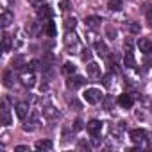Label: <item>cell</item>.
Masks as SVG:
<instances>
[{
	"label": "cell",
	"mask_w": 152,
	"mask_h": 152,
	"mask_svg": "<svg viewBox=\"0 0 152 152\" xmlns=\"http://www.w3.org/2000/svg\"><path fill=\"white\" fill-rule=\"evenodd\" d=\"M64 48H66V52L70 56H83V52H84L86 47H84L83 39L75 34L73 31H68L66 36H64Z\"/></svg>",
	"instance_id": "6da1fadb"
},
{
	"label": "cell",
	"mask_w": 152,
	"mask_h": 152,
	"mask_svg": "<svg viewBox=\"0 0 152 152\" xmlns=\"http://www.w3.org/2000/svg\"><path fill=\"white\" fill-rule=\"evenodd\" d=\"M41 104H43V116H45L48 122H56V120L61 118L59 109L52 104V100H50L48 97H43V99H41Z\"/></svg>",
	"instance_id": "7a4b0ae2"
},
{
	"label": "cell",
	"mask_w": 152,
	"mask_h": 152,
	"mask_svg": "<svg viewBox=\"0 0 152 152\" xmlns=\"http://www.w3.org/2000/svg\"><path fill=\"white\" fill-rule=\"evenodd\" d=\"M83 99L88 102V104H91V106H95V104H99V102H102V99H104V93L99 90V88H88L84 93H83Z\"/></svg>",
	"instance_id": "3957f363"
},
{
	"label": "cell",
	"mask_w": 152,
	"mask_h": 152,
	"mask_svg": "<svg viewBox=\"0 0 152 152\" xmlns=\"http://www.w3.org/2000/svg\"><path fill=\"white\" fill-rule=\"evenodd\" d=\"M129 138H131V141H132L134 145H138V147H145L147 141H148V134H147V131H143V129H132V131L129 132Z\"/></svg>",
	"instance_id": "277c9868"
},
{
	"label": "cell",
	"mask_w": 152,
	"mask_h": 152,
	"mask_svg": "<svg viewBox=\"0 0 152 152\" xmlns=\"http://www.w3.org/2000/svg\"><path fill=\"white\" fill-rule=\"evenodd\" d=\"M20 81H22V84L25 88H34V84H36V73H34V70H31L29 66L23 68V70H20Z\"/></svg>",
	"instance_id": "5b68a950"
},
{
	"label": "cell",
	"mask_w": 152,
	"mask_h": 152,
	"mask_svg": "<svg viewBox=\"0 0 152 152\" xmlns=\"http://www.w3.org/2000/svg\"><path fill=\"white\" fill-rule=\"evenodd\" d=\"M41 124V115H39V109H32L29 113V122L23 125V131H36Z\"/></svg>",
	"instance_id": "8992f818"
},
{
	"label": "cell",
	"mask_w": 152,
	"mask_h": 152,
	"mask_svg": "<svg viewBox=\"0 0 152 152\" xmlns=\"http://www.w3.org/2000/svg\"><path fill=\"white\" fill-rule=\"evenodd\" d=\"M86 73L90 75L91 79H100V75H102V70H100V66H99L95 61H88V66H86Z\"/></svg>",
	"instance_id": "52a82bcc"
},
{
	"label": "cell",
	"mask_w": 152,
	"mask_h": 152,
	"mask_svg": "<svg viewBox=\"0 0 152 152\" xmlns=\"http://www.w3.org/2000/svg\"><path fill=\"white\" fill-rule=\"evenodd\" d=\"M31 107H29V102H18L16 106H15V111H16V116L20 118V120H25L27 116H29V111Z\"/></svg>",
	"instance_id": "ba28073f"
},
{
	"label": "cell",
	"mask_w": 152,
	"mask_h": 152,
	"mask_svg": "<svg viewBox=\"0 0 152 152\" xmlns=\"http://www.w3.org/2000/svg\"><path fill=\"white\" fill-rule=\"evenodd\" d=\"M25 45H27V39L23 38V31H16L15 36H13V47H15V50H22Z\"/></svg>",
	"instance_id": "9c48e42d"
},
{
	"label": "cell",
	"mask_w": 152,
	"mask_h": 152,
	"mask_svg": "<svg viewBox=\"0 0 152 152\" xmlns=\"http://www.w3.org/2000/svg\"><path fill=\"white\" fill-rule=\"evenodd\" d=\"M0 113H2V120H0V124H2L4 127L11 125V111H9V107H7L6 100L2 102V106H0Z\"/></svg>",
	"instance_id": "30bf717a"
},
{
	"label": "cell",
	"mask_w": 152,
	"mask_h": 152,
	"mask_svg": "<svg viewBox=\"0 0 152 152\" xmlns=\"http://www.w3.org/2000/svg\"><path fill=\"white\" fill-rule=\"evenodd\" d=\"M38 18H39L41 23L52 20V7H50V6H41V7L38 9Z\"/></svg>",
	"instance_id": "8fae6325"
},
{
	"label": "cell",
	"mask_w": 152,
	"mask_h": 152,
	"mask_svg": "<svg viewBox=\"0 0 152 152\" xmlns=\"http://www.w3.org/2000/svg\"><path fill=\"white\" fill-rule=\"evenodd\" d=\"M86 129H88L90 136H91V134H100V131H102V122H100V120H90V122L86 124Z\"/></svg>",
	"instance_id": "7c38bea8"
},
{
	"label": "cell",
	"mask_w": 152,
	"mask_h": 152,
	"mask_svg": "<svg viewBox=\"0 0 152 152\" xmlns=\"http://www.w3.org/2000/svg\"><path fill=\"white\" fill-rule=\"evenodd\" d=\"M138 48H140L141 54L148 56V54H152V41L147 39V38H141V39L138 41Z\"/></svg>",
	"instance_id": "4fadbf2b"
},
{
	"label": "cell",
	"mask_w": 152,
	"mask_h": 152,
	"mask_svg": "<svg viewBox=\"0 0 152 152\" xmlns=\"http://www.w3.org/2000/svg\"><path fill=\"white\" fill-rule=\"evenodd\" d=\"M13 22H15V15L11 13V9L9 11H2V16H0V25H2L4 29H7Z\"/></svg>",
	"instance_id": "5bb4252c"
},
{
	"label": "cell",
	"mask_w": 152,
	"mask_h": 152,
	"mask_svg": "<svg viewBox=\"0 0 152 152\" xmlns=\"http://www.w3.org/2000/svg\"><path fill=\"white\" fill-rule=\"evenodd\" d=\"M118 104H120L122 107L129 109V107H132V104H134V99H132V95H129V93H122V95L118 97Z\"/></svg>",
	"instance_id": "9a60e30c"
},
{
	"label": "cell",
	"mask_w": 152,
	"mask_h": 152,
	"mask_svg": "<svg viewBox=\"0 0 152 152\" xmlns=\"http://www.w3.org/2000/svg\"><path fill=\"white\" fill-rule=\"evenodd\" d=\"M83 84H84V79H83V77H79V75H77V77H72V75H70L68 81H66L68 90H77V88H79V86H83Z\"/></svg>",
	"instance_id": "2e32d148"
},
{
	"label": "cell",
	"mask_w": 152,
	"mask_h": 152,
	"mask_svg": "<svg viewBox=\"0 0 152 152\" xmlns=\"http://www.w3.org/2000/svg\"><path fill=\"white\" fill-rule=\"evenodd\" d=\"M84 23H86V27H88V29L95 31V29H99V27H100L102 20H100V16H86Z\"/></svg>",
	"instance_id": "e0dca14e"
},
{
	"label": "cell",
	"mask_w": 152,
	"mask_h": 152,
	"mask_svg": "<svg viewBox=\"0 0 152 152\" xmlns=\"http://www.w3.org/2000/svg\"><path fill=\"white\" fill-rule=\"evenodd\" d=\"M39 29H43V25H41V23H38V22H31V23H27V27H25V31H27L29 38H34V36H38Z\"/></svg>",
	"instance_id": "ac0fdd59"
},
{
	"label": "cell",
	"mask_w": 152,
	"mask_h": 152,
	"mask_svg": "<svg viewBox=\"0 0 152 152\" xmlns=\"http://www.w3.org/2000/svg\"><path fill=\"white\" fill-rule=\"evenodd\" d=\"M93 43H95V50H97V54L100 57H107L109 56V50H107V47H106V43L102 39H95Z\"/></svg>",
	"instance_id": "d6986e66"
},
{
	"label": "cell",
	"mask_w": 152,
	"mask_h": 152,
	"mask_svg": "<svg viewBox=\"0 0 152 152\" xmlns=\"http://www.w3.org/2000/svg\"><path fill=\"white\" fill-rule=\"evenodd\" d=\"M11 47H13V38H11L7 32H4V34H2V52L7 54V52L11 50Z\"/></svg>",
	"instance_id": "ffe728a7"
},
{
	"label": "cell",
	"mask_w": 152,
	"mask_h": 152,
	"mask_svg": "<svg viewBox=\"0 0 152 152\" xmlns=\"http://www.w3.org/2000/svg\"><path fill=\"white\" fill-rule=\"evenodd\" d=\"M107 9L113 11V13H118L124 9V0H109L107 2Z\"/></svg>",
	"instance_id": "44dd1931"
},
{
	"label": "cell",
	"mask_w": 152,
	"mask_h": 152,
	"mask_svg": "<svg viewBox=\"0 0 152 152\" xmlns=\"http://www.w3.org/2000/svg\"><path fill=\"white\" fill-rule=\"evenodd\" d=\"M41 25H43V32H45L47 36H50V38L56 36V25H54L52 20H48V22H45V23H41Z\"/></svg>",
	"instance_id": "7402d4cb"
},
{
	"label": "cell",
	"mask_w": 152,
	"mask_h": 152,
	"mask_svg": "<svg viewBox=\"0 0 152 152\" xmlns=\"http://www.w3.org/2000/svg\"><path fill=\"white\" fill-rule=\"evenodd\" d=\"M38 150H52L54 148V143L50 141V140H39V141H36V145H34Z\"/></svg>",
	"instance_id": "603a6c76"
},
{
	"label": "cell",
	"mask_w": 152,
	"mask_h": 152,
	"mask_svg": "<svg viewBox=\"0 0 152 152\" xmlns=\"http://www.w3.org/2000/svg\"><path fill=\"white\" fill-rule=\"evenodd\" d=\"M124 61H125V66H127V68H136V61H134V56H132V52H131V50H127V52H125Z\"/></svg>",
	"instance_id": "cb8c5ba5"
},
{
	"label": "cell",
	"mask_w": 152,
	"mask_h": 152,
	"mask_svg": "<svg viewBox=\"0 0 152 152\" xmlns=\"http://www.w3.org/2000/svg\"><path fill=\"white\" fill-rule=\"evenodd\" d=\"M75 25H77V20H75L73 16H66V20H64V29H66V32H68V31H75Z\"/></svg>",
	"instance_id": "d4e9b609"
},
{
	"label": "cell",
	"mask_w": 152,
	"mask_h": 152,
	"mask_svg": "<svg viewBox=\"0 0 152 152\" xmlns=\"http://www.w3.org/2000/svg\"><path fill=\"white\" fill-rule=\"evenodd\" d=\"M75 72H77V68H75L73 63H64V64H63V73L68 75V77H70V75H73Z\"/></svg>",
	"instance_id": "484cf974"
},
{
	"label": "cell",
	"mask_w": 152,
	"mask_h": 152,
	"mask_svg": "<svg viewBox=\"0 0 152 152\" xmlns=\"http://www.w3.org/2000/svg\"><path fill=\"white\" fill-rule=\"evenodd\" d=\"M23 64H25L23 56H16L13 59V70H23Z\"/></svg>",
	"instance_id": "4316f807"
},
{
	"label": "cell",
	"mask_w": 152,
	"mask_h": 152,
	"mask_svg": "<svg viewBox=\"0 0 152 152\" xmlns=\"http://www.w3.org/2000/svg\"><path fill=\"white\" fill-rule=\"evenodd\" d=\"M113 102H115V99H113V97H109V95H107V97H104V99H102V104H104V109H107V111H111V109H113Z\"/></svg>",
	"instance_id": "83f0119b"
},
{
	"label": "cell",
	"mask_w": 152,
	"mask_h": 152,
	"mask_svg": "<svg viewBox=\"0 0 152 152\" xmlns=\"http://www.w3.org/2000/svg\"><path fill=\"white\" fill-rule=\"evenodd\" d=\"M106 38H109V39L116 38V29L113 25H106Z\"/></svg>",
	"instance_id": "f1b7e54d"
},
{
	"label": "cell",
	"mask_w": 152,
	"mask_h": 152,
	"mask_svg": "<svg viewBox=\"0 0 152 152\" xmlns=\"http://www.w3.org/2000/svg\"><path fill=\"white\" fill-rule=\"evenodd\" d=\"M143 13H145V18H147V22H148V25H152V6L147 4L145 9H143Z\"/></svg>",
	"instance_id": "f546056e"
},
{
	"label": "cell",
	"mask_w": 152,
	"mask_h": 152,
	"mask_svg": "<svg viewBox=\"0 0 152 152\" xmlns=\"http://www.w3.org/2000/svg\"><path fill=\"white\" fill-rule=\"evenodd\" d=\"M11 84H13V81H11V70H6L4 72V86L11 88Z\"/></svg>",
	"instance_id": "4dcf8cb0"
},
{
	"label": "cell",
	"mask_w": 152,
	"mask_h": 152,
	"mask_svg": "<svg viewBox=\"0 0 152 152\" xmlns=\"http://www.w3.org/2000/svg\"><path fill=\"white\" fill-rule=\"evenodd\" d=\"M91 145L93 147H100L102 145V138H100V134H91Z\"/></svg>",
	"instance_id": "1f68e13d"
},
{
	"label": "cell",
	"mask_w": 152,
	"mask_h": 152,
	"mask_svg": "<svg viewBox=\"0 0 152 152\" xmlns=\"http://www.w3.org/2000/svg\"><path fill=\"white\" fill-rule=\"evenodd\" d=\"M113 81H115V75H113V73H107L106 77H104V86L113 88Z\"/></svg>",
	"instance_id": "d6a6232c"
},
{
	"label": "cell",
	"mask_w": 152,
	"mask_h": 152,
	"mask_svg": "<svg viewBox=\"0 0 152 152\" xmlns=\"http://www.w3.org/2000/svg\"><path fill=\"white\" fill-rule=\"evenodd\" d=\"M15 6V0H2V11H9Z\"/></svg>",
	"instance_id": "836d02e7"
},
{
	"label": "cell",
	"mask_w": 152,
	"mask_h": 152,
	"mask_svg": "<svg viewBox=\"0 0 152 152\" xmlns=\"http://www.w3.org/2000/svg\"><path fill=\"white\" fill-rule=\"evenodd\" d=\"M57 6H59L61 11H68L70 9V2H68V0H57Z\"/></svg>",
	"instance_id": "e575fe53"
},
{
	"label": "cell",
	"mask_w": 152,
	"mask_h": 152,
	"mask_svg": "<svg viewBox=\"0 0 152 152\" xmlns=\"http://www.w3.org/2000/svg\"><path fill=\"white\" fill-rule=\"evenodd\" d=\"M29 4L34 7V9H39L43 6V0H29Z\"/></svg>",
	"instance_id": "d590c367"
},
{
	"label": "cell",
	"mask_w": 152,
	"mask_h": 152,
	"mask_svg": "<svg viewBox=\"0 0 152 152\" xmlns=\"http://www.w3.org/2000/svg\"><path fill=\"white\" fill-rule=\"evenodd\" d=\"M27 66H29L31 70H34V72H36V70L39 68V61H36V59H34V61H31V63H29Z\"/></svg>",
	"instance_id": "8d00e7d4"
},
{
	"label": "cell",
	"mask_w": 152,
	"mask_h": 152,
	"mask_svg": "<svg viewBox=\"0 0 152 152\" xmlns=\"http://www.w3.org/2000/svg\"><path fill=\"white\" fill-rule=\"evenodd\" d=\"M81 129H83V120L77 118L75 120V125H73V131H81Z\"/></svg>",
	"instance_id": "74e56055"
},
{
	"label": "cell",
	"mask_w": 152,
	"mask_h": 152,
	"mask_svg": "<svg viewBox=\"0 0 152 152\" xmlns=\"http://www.w3.org/2000/svg\"><path fill=\"white\" fill-rule=\"evenodd\" d=\"M129 31H131V32H140V25H138V23H131V25H129Z\"/></svg>",
	"instance_id": "f35d334b"
},
{
	"label": "cell",
	"mask_w": 152,
	"mask_h": 152,
	"mask_svg": "<svg viewBox=\"0 0 152 152\" xmlns=\"http://www.w3.org/2000/svg\"><path fill=\"white\" fill-rule=\"evenodd\" d=\"M83 59H84V61H90V59H91V52H90L88 48H84V54H83Z\"/></svg>",
	"instance_id": "ab89813d"
},
{
	"label": "cell",
	"mask_w": 152,
	"mask_h": 152,
	"mask_svg": "<svg viewBox=\"0 0 152 152\" xmlns=\"http://www.w3.org/2000/svg\"><path fill=\"white\" fill-rule=\"evenodd\" d=\"M70 106H73L75 109H81V107H83V106H81V102H77L75 99H73V100H70Z\"/></svg>",
	"instance_id": "60d3db41"
},
{
	"label": "cell",
	"mask_w": 152,
	"mask_h": 152,
	"mask_svg": "<svg viewBox=\"0 0 152 152\" xmlns=\"http://www.w3.org/2000/svg\"><path fill=\"white\" fill-rule=\"evenodd\" d=\"M15 150H16V152H22V150H29V145H18V147H15Z\"/></svg>",
	"instance_id": "b9f144b4"
},
{
	"label": "cell",
	"mask_w": 152,
	"mask_h": 152,
	"mask_svg": "<svg viewBox=\"0 0 152 152\" xmlns=\"http://www.w3.org/2000/svg\"><path fill=\"white\" fill-rule=\"evenodd\" d=\"M79 147H81V148H86V150L90 148V145H88V143H84V141H81V143H79Z\"/></svg>",
	"instance_id": "7bdbcfd3"
}]
</instances>
